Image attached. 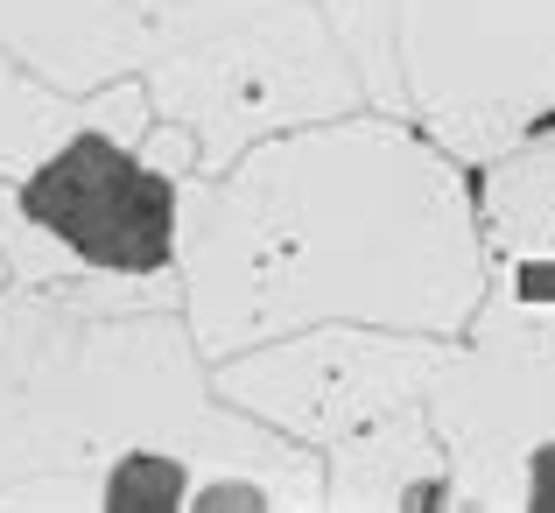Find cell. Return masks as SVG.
<instances>
[{"instance_id": "cell-1", "label": "cell", "mask_w": 555, "mask_h": 513, "mask_svg": "<svg viewBox=\"0 0 555 513\" xmlns=\"http://www.w3.org/2000/svg\"><path fill=\"white\" fill-rule=\"evenodd\" d=\"M22 211L50 226L64 246H78L99 268L149 274L169 260V218L177 190L134 155H120L106 134H78L56 163H42L22 190Z\"/></svg>"}, {"instance_id": "cell-2", "label": "cell", "mask_w": 555, "mask_h": 513, "mask_svg": "<svg viewBox=\"0 0 555 513\" xmlns=\"http://www.w3.org/2000/svg\"><path fill=\"white\" fill-rule=\"evenodd\" d=\"M113 506H149V513H169L183 500V472L177 464H163V458H127L120 472H113V492H106Z\"/></svg>"}, {"instance_id": "cell-3", "label": "cell", "mask_w": 555, "mask_h": 513, "mask_svg": "<svg viewBox=\"0 0 555 513\" xmlns=\"http://www.w3.org/2000/svg\"><path fill=\"white\" fill-rule=\"evenodd\" d=\"M534 513H555V444L548 450H534Z\"/></svg>"}]
</instances>
